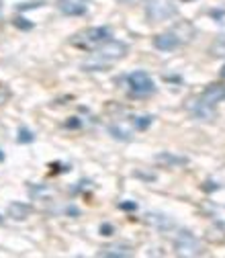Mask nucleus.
I'll list each match as a JSON object with an SVG mask.
<instances>
[{
  "label": "nucleus",
  "instance_id": "obj_8",
  "mask_svg": "<svg viewBox=\"0 0 225 258\" xmlns=\"http://www.w3.org/2000/svg\"><path fill=\"white\" fill-rule=\"evenodd\" d=\"M188 109L193 111V115H197L199 119H203V121H209V119L215 117L213 113V105H207V102L201 98V100H190Z\"/></svg>",
  "mask_w": 225,
  "mask_h": 258
},
{
  "label": "nucleus",
  "instance_id": "obj_2",
  "mask_svg": "<svg viewBox=\"0 0 225 258\" xmlns=\"http://www.w3.org/2000/svg\"><path fill=\"white\" fill-rule=\"evenodd\" d=\"M146 14L150 21H164L176 14V2L174 0H148L146 2Z\"/></svg>",
  "mask_w": 225,
  "mask_h": 258
},
{
  "label": "nucleus",
  "instance_id": "obj_20",
  "mask_svg": "<svg viewBox=\"0 0 225 258\" xmlns=\"http://www.w3.org/2000/svg\"><path fill=\"white\" fill-rule=\"evenodd\" d=\"M113 232H115V228L111 223H102L100 226V236H113Z\"/></svg>",
  "mask_w": 225,
  "mask_h": 258
},
{
  "label": "nucleus",
  "instance_id": "obj_13",
  "mask_svg": "<svg viewBox=\"0 0 225 258\" xmlns=\"http://www.w3.org/2000/svg\"><path fill=\"white\" fill-rule=\"evenodd\" d=\"M60 10L64 14H82L86 10L84 0H60Z\"/></svg>",
  "mask_w": 225,
  "mask_h": 258
},
{
  "label": "nucleus",
  "instance_id": "obj_23",
  "mask_svg": "<svg viewBox=\"0 0 225 258\" xmlns=\"http://www.w3.org/2000/svg\"><path fill=\"white\" fill-rule=\"evenodd\" d=\"M221 76H223V78H225V66H223V68H221Z\"/></svg>",
  "mask_w": 225,
  "mask_h": 258
},
{
  "label": "nucleus",
  "instance_id": "obj_22",
  "mask_svg": "<svg viewBox=\"0 0 225 258\" xmlns=\"http://www.w3.org/2000/svg\"><path fill=\"white\" fill-rule=\"evenodd\" d=\"M121 2H140V0H121Z\"/></svg>",
  "mask_w": 225,
  "mask_h": 258
},
{
  "label": "nucleus",
  "instance_id": "obj_9",
  "mask_svg": "<svg viewBox=\"0 0 225 258\" xmlns=\"http://www.w3.org/2000/svg\"><path fill=\"white\" fill-rule=\"evenodd\" d=\"M144 221L148 223V226L155 228V230H172L174 228V221H172L170 217H166V215H160V213H146Z\"/></svg>",
  "mask_w": 225,
  "mask_h": 258
},
{
  "label": "nucleus",
  "instance_id": "obj_17",
  "mask_svg": "<svg viewBox=\"0 0 225 258\" xmlns=\"http://www.w3.org/2000/svg\"><path fill=\"white\" fill-rule=\"evenodd\" d=\"M19 142H21V144H29V142H33V133H31L29 129L21 127V129H19Z\"/></svg>",
  "mask_w": 225,
  "mask_h": 258
},
{
  "label": "nucleus",
  "instance_id": "obj_16",
  "mask_svg": "<svg viewBox=\"0 0 225 258\" xmlns=\"http://www.w3.org/2000/svg\"><path fill=\"white\" fill-rule=\"evenodd\" d=\"M133 119H135V125L140 127V129H148L151 125V117L150 115H146V117H133Z\"/></svg>",
  "mask_w": 225,
  "mask_h": 258
},
{
  "label": "nucleus",
  "instance_id": "obj_14",
  "mask_svg": "<svg viewBox=\"0 0 225 258\" xmlns=\"http://www.w3.org/2000/svg\"><path fill=\"white\" fill-rule=\"evenodd\" d=\"M211 54H213L215 58H225V35H219V37L213 41Z\"/></svg>",
  "mask_w": 225,
  "mask_h": 258
},
{
  "label": "nucleus",
  "instance_id": "obj_10",
  "mask_svg": "<svg viewBox=\"0 0 225 258\" xmlns=\"http://www.w3.org/2000/svg\"><path fill=\"white\" fill-rule=\"evenodd\" d=\"M155 162H160L162 166H168V168H174V166L188 164V158L178 156V154H172V152H160V154H155Z\"/></svg>",
  "mask_w": 225,
  "mask_h": 258
},
{
  "label": "nucleus",
  "instance_id": "obj_4",
  "mask_svg": "<svg viewBox=\"0 0 225 258\" xmlns=\"http://www.w3.org/2000/svg\"><path fill=\"white\" fill-rule=\"evenodd\" d=\"M125 54H127V45L125 43H121V41H115V39H109V41H105L100 47H98V51H96V58H100L102 62H117V60H121V58H125Z\"/></svg>",
  "mask_w": 225,
  "mask_h": 258
},
{
  "label": "nucleus",
  "instance_id": "obj_19",
  "mask_svg": "<svg viewBox=\"0 0 225 258\" xmlns=\"http://www.w3.org/2000/svg\"><path fill=\"white\" fill-rule=\"evenodd\" d=\"M80 125H82V121H80L78 117H70V119H68V121L64 123V127H68V129H76V127H80Z\"/></svg>",
  "mask_w": 225,
  "mask_h": 258
},
{
  "label": "nucleus",
  "instance_id": "obj_7",
  "mask_svg": "<svg viewBox=\"0 0 225 258\" xmlns=\"http://www.w3.org/2000/svg\"><path fill=\"white\" fill-rule=\"evenodd\" d=\"M180 45V39L172 33H162V35H155L153 37V47L160 49V51H172Z\"/></svg>",
  "mask_w": 225,
  "mask_h": 258
},
{
  "label": "nucleus",
  "instance_id": "obj_11",
  "mask_svg": "<svg viewBox=\"0 0 225 258\" xmlns=\"http://www.w3.org/2000/svg\"><path fill=\"white\" fill-rule=\"evenodd\" d=\"M8 215L12 217V219H16V221H23V219H27L31 213H33V207L31 205H27V203H21V201H12L10 205H8Z\"/></svg>",
  "mask_w": 225,
  "mask_h": 258
},
{
  "label": "nucleus",
  "instance_id": "obj_12",
  "mask_svg": "<svg viewBox=\"0 0 225 258\" xmlns=\"http://www.w3.org/2000/svg\"><path fill=\"white\" fill-rule=\"evenodd\" d=\"M131 254H133L131 248L125 244H113V246H107L98 252V256H111V258H127Z\"/></svg>",
  "mask_w": 225,
  "mask_h": 258
},
{
  "label": "nucleus",
  "instance_id": "obj_18",
  "mask_svg": "<svg viewBox=\"0 0 225 258\" xmlns=\"http://www.w3.org/2000/svg\"><path fill=\"white\" fill-rule=\"evenodd\" d=\"M12 25H14V27H19V29H25V31H29V29L33 27V23L25 21V19H23V16H16V19L12 21Z\"/></svg>",
  "mask_w": 225,
  "mask_h": 258
},
{
  "label": "nucleus",
  "instance_id": "obj_3",
  "mask_svg": "<svg viewBox=\"0 0 225 258\" xmlns=\"http://www.w3.org/2000/svg\"><path fill=\"white\" fill-rule=\"evenodd\" d=\"M174 252L178 256H199L203 252L199 240L190 232H180L174 240Z\"/></svg>",
  "mask_w": 225,
  "mask_h": 258
},
{
  "label": "nucleus",
  "instance_id": "obj_6",
  "mask_svg": "<svg viewBox=\"0 0 225 258\" xmlns=\"http://www.w3.org/2000/svg\"><path fill=\"white\" fill-rule=\"evenodd\" d=\"M207 105H217V102H221L225 98V86L221 84H211V86H207V88L203 90V96H201Z\"/></svg>",
  "mask_w": 225,
  "mask_h": 258
},
{
  "label": "nucleus",
  "instance_id": "obj_15",
  "mask_svg": "<svg viewBox=\"0 0 225 258\" xmlns=\"http://www.w3.org/2000/svg\"><path fill=\"white\" fill-rule=\"evenodd\" d=\"M109 133H111V135H115L117 140H123V142H129V140H131V133H129V131H125V129H121V127H117V125L109 127Z\"/></svg>",
  "mask_w": 225,
  "mask_h": 258
},
{
  "label": "nucleus",
  "instance_id": "obj_24",
  "mask_svg": "<svg viewBox=\"0 0 225 258\" xmlns=\"http://www.w3.org/2000/svg\"><path fill=\"white\" fill-rule=\"evenodd\" d=\"M4 160V156H2V152H0V162H2Z\"/></svg>",
  "mask_w": 225,
  "mask_h": 258
},
{
  "label": "nucleus",
  "instance_id": "obj_1",
  "mask_svg": "<svg viewBox=\"0 0 225 258\" xmlns=\"http://www.w3.org/2000/svg\"><path fill=\"white\" fill-rule=\"evenodd\" d=\"M111 35H113V33H111L109 27H90V29H84V31L76 33L70 41H72V45H76L80 49L90 51L94 47H100L105 41H109Z\"/></svg>",
  "mask_w": 225,
  "mask_h": 258
},
{
  "label": "nucleus",
  "instance_id": "obj_5",
  "mask_svg": "<svg viewBox=\"0 0 225 258\" xmlns=\"http://www.w3.org/2000/svg\"><path fill=\"white\" fill-rule=\"evenodd\" d=\"M127 80H129V86H131V90H133L135 94H151V92L155 90L153 80H151L146 72H142V70L131 72Z\"/></svg>",
  "mask_w": 225,
  "mask_h": 258
},
{
  "label": "nucleus",
  "instance_id": "obj_21",
  "mask_svg": "<svg viewBox=\"0 0 225 258\" xmlns=\"http://www.w3.org/2000/svg\"><path fill=\"white\" fill-rule=\"evenodd\" d=\"M121 209H125V211H135L137 205H135V203H121Z\"/></svg>",
  "mask_w": 225,
  "mask_h": 258
}]
</instances>
